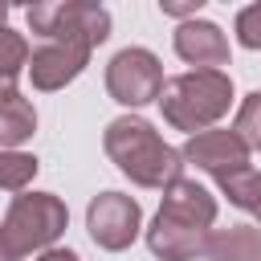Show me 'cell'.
<instances>
[{"mask_svg": "<svg viewBox=\"0 0 261 261\" xmlns=\"http://www.w3.org/2000/svg\"><path fill=\"white\" fill-rule=\"evenodd\" d=\"M102 147L110 155V163L139 188H167L184 175V155L159 139V130L147 118L122 114L106 126Z\"/></svg>", "mask_w": 261, "mask_h": 261, "instance_id": "cell-1", "label": "cell"}, {"mask_svg": "<svg viewBox=\"0 0 261 261\" xmlns=\"http://www.w3.org/2000/svg\"><path fill=\"white\" fill-rule=\"evenodd\" d=\"M155 102H159L163 118L192 139V135L208 130L232 106V77L224 69H192V73L163 82Z\"/></svg>", "mask_w": 261, "mask_h": 261, "instance_id": "cell-2", "label": "cell"}, {"mask_svg": "<svg viewBox=\"0 0 261 261\" xmlns=\"http://www.w3.org/2000/svg\"><path fill=\"white\" fill-rule=\"evenodd\" d=\"M65 224H69V212H65L61 196H53V192H20L4 212L0 245L8 249L12 261H20L29 253L49 249L65 232Z\"/></svg>", "mask_w": 261, "mask_h": 261, "instance_id": "cell-3", "label": "cell"}, {"mask_svg": "<svg viewBox=\"0 0 261 261\" xmlns=\"http://www.w3.org/2000/svg\"><path fill=\"white\" fill-rule=\"evenodd\" d=\"M29 29L37 41L45 37H69L86 41L90 49L110 37V12L102 4H82V0H53V4H33L29 8Z\"/></svg>", "mask_w": 261, "mask_h": 261, "instance_id": "cell-4", "label": "cell"}, {"mask_svg": "<svg viewBox=\"0 0 261 261\" xmlns=\"http://www.w3.org/2000/svg\"><path fill=\"white\" fill-rule=\"evenodd\" d=\"M159 90H163V65H159V57L151 49L130 45V49L110 57V65H106V94L114 102L135 110V106L155 102Z\"/></svg>", "mask_w": 261, "mask_h": 261, "instance_id": "cell-5", "label": "cell"}, {"mask_svg": "<svg viewBox=\"0 0 261 261\" xmlns=\"http://www.w3.org/2000/svg\"><path fill=\"white\" fill-rule=\"evenodd\" d=\"M86 228H90L98 249L122 253L135 245V237L143 228V208H139V200H130L122 192H102L86 208Z\"/></svg>", "mask_w": 261, "mask_h": 261, "instance_id": "cell-6", "label": "cell"}, {"mask_svg": "<svg viewBox=\"0 0 261 261\" xmlns=\"http://www.w3.org/2000/svg\"><path fill=\"white\" fill-rule=\"evenodd\" d=\"M86 61H90V45L86 41L45 37L29 53V77H33L37 90H61L65 82H73L86 69Z\"/></svg>", "mask_w": 261, "mask_h": 261, "instance_id": "cell-7", "label": "cell"}, {"mask_svg": "<svg viewBox=\"0 0 261 261\" xmlns=\"http://www.w3.org/2000/svg\"><path fill=\"white\" fill-rule=\"evenodd\" d=\"M184 163H196L208 175H232L241 167H249V147L232 135V130H200L184 143Z\"/></svg>", "mask_w": 261, "mask_h": 261, "instance_id": "cell-8", "label": "cell"}, {"mask_svg": "<svg viewBox=\"0 0 261 261\" xmlns=\"http://www.w3.org/2000/svg\"><path fill=\"white\" fill-rule=\"evenodd\" d=\"M159 216H167V220H175V224H188V228L208 232V224L216 220V196H212L208 188H200L196 179L179 175L175 184H167V188H163Z\"/></svg>", "mask_w": 261, "mask_h": 261, "instance_id": "cell-9", "label": "cell"}, {"mask_svg": "<svg viewBox=\"0 0 261 261\" xmlns=\"http://www.w3.org/2000/svg\"><path fill=\"white\" fill-rule=\"evenodd\" d=\"M175 53L196 69H220L228 65V37L212 20H184L175 29Z\"/></svg>", "mask_w": 261, "mask_h": 261, "instance_id": "cell-10", "label": "cell"}, {"mask_svg": "<svg viewBox=\"0 0 261 261\" xmlns=\"http://www.w3.org/2000/svg\"><path fill=\"white\" fill-rule=\"evenodd\" d=\"M204 241H208V232L188 228V224H175V220H167L159 212H155V220L147 228V249L159 261H192V257H204Z\"/></svg>", "mask_w": 261, "mask_h": 261, "instance_id": "cell-11", "label": "cell"}, {"mask_svg": "<svg viewBox=\"0 0 261 261\" xmlns=\"http://www.w3.org/2000/svg\"><path fill=\"white\" fill-rule=\"evenodd\" d=\"M204 261H261V228L257 224H228L208 232Z\"/></svg>", "mask_w": 261, "mask_h": 261, "instance_id": "cell-12", "label": "cell"}, {"mask_svg": "<svg viewBox=\"0 0 261 261\" xmlns=\"http://www.w3.org/2000/svg\"><path fill=\"white\" fill-rule=\"evenodd\" d=\"M37 130V110L29 98L12 94V98H0V147L4 151H16L24 139H33Z\"/></svg>", "mask_w": 261, "mask_h": 261, "instance_id": "cell-13", "label": "cell"}, {"mask_svg": "<svg viewBox=\"0 0 261 261\" xmlns=\"http://www.w3.org/2000/svg\"><path fill=\"white\" fill-rule=\"evenodd\" d=\"M29 65V41L12 29H0V98L16 94V82Z\"/></svg>", "mask_w": 261, "mask_h": 261, "instance_id": "cell-14", "label": "cell"}, {"mask_svg": "<svg viewBox=\"0 0 261 261\" xmlns=\"http://www.w3.org/2000/svg\"><path fill=\"white\" fill-rule=\"evenodd\" d=\"M216 184H220V192L228 196V204H237L241 212H249V216L261 220V171L241 167V171H232V175H220Z\"/></svg>", "mask_w": 261, "mask_h": 261, "instance_id": "cell-15", "label": "cell"}, {"mask_svg": "<svg viewBox=\"0 0 261 261\" xmlns=\"http://www.w3.org/2000/svg\"><path fill=\"white\" fill-rule=\"evenodd\" d=\"M37 171H41L37 155H29V151H0V188L4 192H24Z\"/></svg>", "mask_w": 261, "mask_h": 261, "instance_id": "cell-16", "label": "cell"}, {"mask_svg": "<svg viewBox=\"0 0 261 261\" xmlns=\"http://www.w3.org/2000/svg\"><path fill=\"white\" fill-rule=\"evenodd\" d=\"M232 135L249 147V151H261V90L245 94L241 110H237V122H232Z\"/></svg>", "mask_w": 261, "mask_h": 261, "instance_id": "cell-17", "label": "cell"}, {"mask_svg": "<svg viewBox=\"0 0 261 261\" xmlns=\"http://www.w3.org/2000/svg\"><path fill=\"white\" fill-rule=\"evenodd\" d=\"M237 41L245 49H261V4H249L237 12Z\"/></svg>", "mask_w": 261, "mask_h": 261, "instance_id": "cell-18", "label": "cell"}, {"mask_svg": "<svg viewBox=\"0 0 261 261\" xmlns=\"http://www.w3.org/2000/svg\"><path fill=\"white\" fill-rule=\"evenodd\" d=\"M200 4L204 0H192V4H159V8H163V16H196Z\"/></svg>", "mask_w": 261, "mask_h": 261, "instance_id": "cell-19", "label": "cell"}, {"mask_svg": "<svg viewBox=\"0 0 261 261\" xmlns=\"http://www.w3.org/2000/svg\"><path fill=\"white\" fill-rule=\"evenodd\" d=\"M37 261H82V257H77L73 249H45Z\"/></svg>", "mask_w": 261, "mask_h": 261, "instance_id": "cell-20", "label": "cell"}, {"mask_svg": "<svg viewBox=\"0 0 261 261\" xmlns=\"http://www.w3.org/2000/svg\"><path fill=\"white\" fill-rule=\"evenodd\" d=\"M4 20H8V4H0V29H4Z\"/></svg>", "mask_w": 261, "mask_h": 261, "instance_id": "cell-21", "label": "cell"}, {"mask_svg": "<svg viewBox=\"0 0 261 261\" xmlns=\"http://www.w3.org/2000/svg\"><path fill=\"white\" fill-rule=\"evenodd\" d=\"M0 261H12V257H8V249H4V245H0Z\"/></svg>", "mask_w": 261, "mask_h": 261, "instance_id": "cell-22", "label": "cell"}]
</instances>
